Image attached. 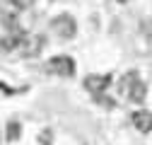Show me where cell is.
I'll use <instances>...</instances> for the list:
<instances>
[{
    "label": "cell",
    "instance_id": "obj_9",
    "mask_svg": "<svg viewBox=\"0 0 152 145\" xmlns=\"http://www.w3.org/2000/svg\"><path fill=\"white\" fill-rule=\"evenodd\" d=\"M118 3H128V0H118Z\"/></svg>",
    "mask_w": 152,
    "mask_h": 145
},
{
    "label": "cell",
    "instance_id": "obj_5",
    "mask_svg": "<svg viewBox=\"0 0 152 145\" xmlns=\"http://www.w3.org/2000/svg\"><path fill=\"white\" fill-rule=\"evenodd\" d=\"M111 87V75H97V72H94V75H87L85 78V89L87 92H92L94 97H99V94H104L106 89Z\"/></svg>",
    "mask_w": 152,
    "mask_h": 145
},
{
    "label": "cell",
    "instance_id": "obj_8",
    "mask_svg": "<svg viewBox=\"0 0 152 145\" xmlns=\"http://www.w3.org/2000/svg\"><path fill=\"white\" fill-rule=\"evenodd\" d=\"M36 3V0H10V5L15 7V10H27V7H31Z\"/></svg>",
    "mask_w": 152,
    "mask_h": 145
},
{
    "label": "cell",
    "instance_id": "obj_6",
    "mask_svg": "<svg viewBox=\"0 0 152 145\" xmlns=\"http://www.w3.org/2000/svg\"><path fill=\"white\" fill-rule=\"evenodd\" d=\"M130 123L135 126V131L150 133L152 131V111H147V109H135V111L130 114Z\"/></svg>",
    "mask_w": 152,
    "mask_h": 145
},
{
    "label": "cell",
    "instance_id": "obj_4",
    "mask_svg": "<svg viewBox=\"0 0 152 145\" xmlns=\"http://www.w3.org/2000/svg\"><path fill=\"white\" fill-rule=\"evenodd\" d=\"M46 70L51 75H61V78H72L75 75V61L70 56H53L46 63Z\"/></svg>",
    "mask_w": 152,
    "mask_h": 145
},
{
    "label": "cell",
    "instance_id": "obj_7",
    "mask_svg": "<svg viewBox=\"0 0 152 145\" xmlns=\"http://www.w3.org/2000/svg\"><path fill=\"white\" fill-rule=\"evenodd\" d=\"M17 138H20V123L12 121L7 123V140H17Z\"/></svg>",
    "mask_w": 152,
    "mask_h": 145
},
{
    "label": "cell",
    "instance_id": "obj_2",
    "mask_svg": "<svg viewBox=\"0 0 152 145\" xmlns=\"http://www.w3.org/2000/svg\"><path fill=\"white\" fill-rule=\"evenodd\" d=\"M44 46H46V39L41 34H24L17 51H20V56H24V58H34V56H39L44 51Z\"/></svg>",
    "mask_w": 152,
    "mask_h": 145
},
{
    "label": "cell",
    "instance_id": "obj_1",
    "mask_svg": "<svg viewBox=\"0 0 152 145\" xmlns=\"http://www.w3.org/2000/svg\"><path fill=\"white\" fill-rule=\"evenodd\" d=\"M118 92H121L123 97H128L133 104H142L145 97H147V85L140 80V75H138L135 70H130V72H126V75L121 78Z\"/></svg>",
    "mask_w": 152,
    "mask_h": 145
},
{
    "label": "cell",
    "instance_id": "obj_3",
    "mask_svg": "<svg viewBox=\"0 0 152 145\" xmlns=\"http://www.w3.org/2000/svg\"><path fill=\"white\" fill-rule=\"evenodd\" d=\"M51 29L61 36V39H72L75 34H77V22H75V17L70 15H58L51 20Z\"/></svg>",
    "mask_w": 152,
    "mask_h": 145
}]
</instances>
